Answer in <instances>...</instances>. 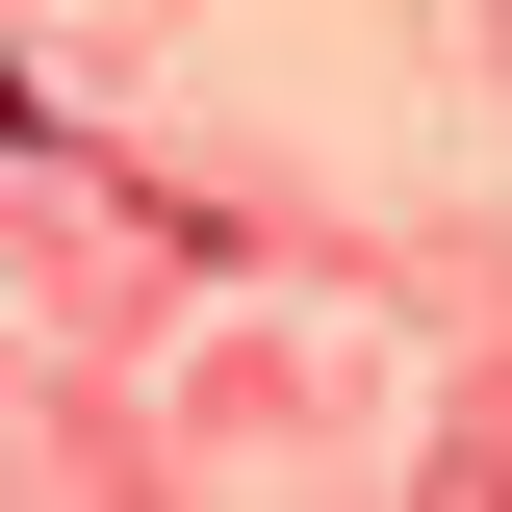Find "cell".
Wrapping results in <instances>:
<instances>
[]
</instances>
